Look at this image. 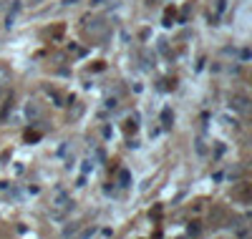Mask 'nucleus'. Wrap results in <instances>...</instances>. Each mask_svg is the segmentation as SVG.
Instances as JSON below:
<instances>
[{
  "label": "nucleus",
  "instance_id": "nucleus-1",
  "mask_svg": "<svg viewBox=\"0 0 252 239\" xmlns=\"http://www.w3.org/2000/svg\"><path fill=\"white\" fill-rule=\"evenodd\" d=\"M71 207H73V202L66 197V191L56 189L53 191V199H51V216H53V219H63V216L71 211Z\"/></svg>",
  "mask_w": 252,
  "mask_h": 239
},
{
  "label": "nucleus",
  "instance_id": "nucleus-2",
  "mask_svg": "<svg viewBox=\"0 0 252 239\" xmlns=\"http://www.w3.org/2000/svg\"><path fill=\"white\" fill-rule=\"evenodd\" d=\"M8 83H10V68H8V66H3V63H0V86H3V89H5Z\"/></svg>",
  "mask_w": 252,
  "mask_h": 239
},
{
  "label": "nucleus",
  "instance_id": "nucleus-3",
  "mask_svg": "<svg viewBox=\"0 0 252 239\" xmlns=\"http://www.w3.org/2000/svg\"><path fill=\"white\" fill-rule=\"evenodd\" d=\"M91 23H94V26H86V30H89V33H94V35H103V30H106V28L98 26L101 20H91Z\"/></svg>",
  "mask_w": 252,
  "mask_h": 239
},
{
  "label": "nucleus",
  "instance_id": "nucleus-4",
  "mask_svg": "<svg viewBox=\"0 0 252 239\" xmlns=\"http://www.w3.org/2000/svg\"><path fill=\"white\" fill-rule=\"evenodd\" d=\"M78 232V224H73V227H66V229H63V239H68L71 234H76Z\"/></svg>",
  "mask_w": 252,
  "mask_h": 239
},
{
  "label": "nucleus",
  "instance_id": "nucleus-5",
  "mask_svg": "<svg viewBox=\"0 0 252 239\" xmlns=\"http://www.w3.org/2000/svg\"><path fill=\"white\" fill-rule=\"evenodd\" d=\"M235 106L240 108V111H245V108H247V101H245V98L240 96V98H235Z\"/></svg>",
  "mask_w": 252,
  "mask_h": 239
},
{
  "label": "nucleus",
  "instance_id": "nucleus-6",
  "mask_svg": "<svg viewBox=\"0 0 252 239\" xmlns=\"http://www.w3.org/2000/svg\"><path fill=\"white\" fill-rule=\"evenodd\" d=\"M38 114H40L38 106H31V103H28V116H38Z\"/></svg>",
  "mask_w": 252,
  "mask_h": 239
},
{
  "label": "nucleus",
  "instance_id": "nucleus-7",
  "mask_svg": "<svg viewBox=\"0 0 252 239\" xmlns=\"http://www.w3.org/2000/svg\"><path fill=\"white\" fill-rule=\"evenodd\" d=\"M26 5H40V3H46V0H23Z\"/></svg>",
  "mask_w": 252,
  "mask_h": 239
},
{
  "label": "nucleus",
  "instance_id": "nucleus-8",
  "mask_svg": "<svg viewBox=\"0 0 252 239\" xmlns=\"http://www.w3.org/2000/svg\"><path fill=\"white\" fill-rule=\"evenodd\" d=\"M63 3H66V5H73V3H76V0H63Z\"/></svg>",
  "mask_w": 252,
  "mask_h": 239
}]
</instances>
